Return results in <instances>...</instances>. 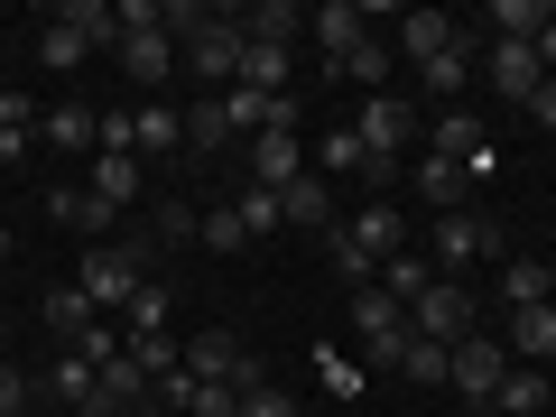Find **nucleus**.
I'll use <instances>...</instances> for the list:
<instances>
[{"instance_id":"7c9ffc66","label":"nucleus","mask_w":556,"mask_h":417,"mask_svg":"<svg viewBox=\"0 0 556 417\" xmlns=\"http://www.w3.org/2000/svg\"><path fill=\"white\" fill-rule=\"evenodd\" d=\"M399 380H417V390H445V343L408 334V353H399Z\"/></svg>"},{"instance_id":"20e7f679","label":"nucleus","mask_w":556,"mask_h":417,"mask_svg":"<svg viewBox=\"0 0 556 417\" xmlns=\"http://www.w3.org/2000/svg\"><path fill=\"white\" fill-rule=\"evenodd\" d=\"M241 47H251V38H241V20L204 10V28L186 38V75H195V84H214V93H232V84H241Z\"/></svg>"},{"instance_id":"5701e85b","label":"nucleus","mask_w":556,"mask_h":417,"mask_svg":"<svg viewBox=\"0 0 556 417\" xmlns=\"http://www.w3.org/2000/svg\"><path fill=\"white\" fill-rule=\"evenodd\" d=\"M130 149H139V159H177V149H186V112H167V102H139Z\"/></svg>"},{"instance_id":"423d86ee","label":"nucleus","mask_w":556,"mask_h":417,"mask_svg":"<svg viewBox=\"0 0 556 417\" xmlns=\"http://www.w3.org/2000/svg\"><path fill=\"white\" fill-rule=\"evenodd\" d=\"M343 130H353L362 149H371V159H408V139H417V112H408L399 93H362Z\"/></svg>"},{"instance_id":"412c9836","label":"nucleus","mask_w":556,"mask_h":417,"mask_svg":"<svg viewBox=\"0 0 556 417\" xmlns=\"http://www.w3.org/2000/svg\"><path fill=\"white\" fill-rule=\"evenodd\" d=\"M306 28H316L325 65H343V56H353L362 38H371V28H362V10H353V0H325V10H316V20H306Z\"/></svg>"},{"instance_id":"473e14b6","label":"nucleus","mask_w":556,"mask_h":417,"mask_svg":"<svg viewBox=\"0 0 556 417\" xmlns=\"http://www.w3.org/2000/svg\"><path fill=\"white\" fill-rule=\"evenodd\" d=\"M130 362H139L149 380H167V371H186V343H177V334H130Z\"/></svg>"},{"instance_id":"2eb2a0df","label":"nucleus","mask_w":556,"mask_h":417,"mask_svg":"<svg viewBox=\"0 0 556 417\" xmlns=\"http://www.w3.org/2000/svg\"><path fill=\"white\" fill-rule=\"evenodd\" d=\"M445 47H464V20H445V10H408V20H399V56L408 65L445 56Z\"/></svg>"},{"instance_id":"cd10ccee","label":"nucleus","mask_w":556,"mask_h":417,"mask_svg":"<svg viewBox=\"0 0 556 417\" xmlns=\"http://www.w3.org/2000/svg\"><path fill=\"white\" fill-rule=\"evenodd\" d=\"M241 38H251V28H241ZM241 84L288 93V47H278V38H251V47H241Z\"/></svg>"},{"instance_id":"c03bdc74","label":"nucleus","mask_w":556,"mask_h":417,"mask_svg":"<svg viewBox=\"0 0 556 417\" xmlns=\"http://www.w3.org/2000/svg\"><path fill=\"white\" fill-rule=\"evenodd\" d=\"M130 417H177V408H159V399H139V408H130Z\"/></svg>"},{"instance_id":"0eeeda50","label":"nucleus","mask_w":556,"mask_h":417,"mask_svg":"<svg viewBox=\"0 0 556 417\" xmlns=\"http://www.w3.org/2000/svg\"><path fill=\"white\" fill-rule=\"evenodd\" d=\"M427 149H437V159H455V167H464L473 186H482V177H501V149H492V130H482V121L464 112V102H455V112H437Z\"/></svg>"},{"instance_id":"b1692460","label":"nucleus","mask_w":556,"mask_h":417,"mask_svg":"<svg viewBox=\"0 0 556 417\" xmlns=\"http://www.w3.org/2000/svg\"><path fill=\"white\" fill-rule=\"evenodd\" d=\"M47 325H56V343H84V334H93V325H102V306L84 298L75 278H65V288H47Z\"/></svg>"},{"instance_id":"c9c22d12","label":"nucleus","mask_w":556,"mask_h":417,"mask_svg":"<svg viewBox=\"0 0 556 417\" xmlns=\"http://www.w3.org/2000/svg\"><path fill=\"white\" fill-rule=\"evenodd\" d=\"M167 316H177V306H167V288L149 278V288L130 298V334H167Z\"/></svg>"},{"instance_id":"a19ab883","label":"nucleus","mask_w":556,"mask_h":417,"mask_svg":"<svg viewBox=\"0 0 556 417\" xmlns=\"http://www.w3.org/2000/svg\"><path fill=\"white\" fill-rule=\"evenodd\" d=\"M28 399H38V390H28V380H20V371H10V362H0V417H20V408H28Z\"/></svg>"},{"instance_id":"aec40b11","label":"nucleus","mask_w":556,"mask_h":417,"mask_svg":"<svg viewBox=\"0 0 556 417\" xmlns=\"http://www.w3.org/2000/svg\"><path fill=\"white\" fill-rule=\"evenodd\" d=\"M408 186H417L427 204H437V214H464V195H473V177H464L455 159H437V149H427V159L408 167Z\"/></svg>"},{"instance_id":"4be33fe9","label":"nucleus","mask_w":556,"mask_h":417,"mask_svg":"<svg viewBox=\"0 0 556 417\" xmlns=\"http://www.w3.org/2000/svg\"><path fill=\"white\" fill-rule=\"evenodd\" d=\"M93 121H102V112H84V102H47V112H38V139L56 149V159H75V149H93Z\"/></svg>"},{"instance_id":"c756f323","label":"nucleus","mask_w":556,"mask_h":417,"mask_svg":"<svg viewBox=\"0 0 556 417\" xmlns=\"http://www.w3.org/2000/svg\"><path fill=\"white\" fill-rule=\"evenodd\" d=\"M427 278H437V269H427V260H417V251H399V260H380V288H390L399 306H417V298H427Z\"/></svg>"},{"instance_id":"f3484780","label":"nucleus","mask_w":556,"mask_h":417,"mask_svg":"<svg viewBox=\"0 0 556 417\" xmlns=\"http://www.w3.org/2000/svg\"><path fill=\"white\" fill-rule=\"evenodd\" d=\"M492 408H501V417H556V380L538 371V362H510V380H501Z\"/></svg>"},{"instance_id":"6ab92c4d","label":"nucleus","mask_w":556,"mask_h":417,"mask_svg":"<svg viewBox=\"0 0 556 417\" xmlns=\"http://www.w3.org/2000/svg\"><path fill=\"white\" fill-rule=\"evenodd\" d=\"M278 214L298 223V232H334V186L325 177H288L278 186Z\"/></svg>"},{"instance_id":"ea45409f","label":"nucleus","mask_w":556,"mask_h":417,"mask_svg":"<svg viewBox=\"0 0 556 417\" xmlns=\"http://www.w3.org/2000/svg\"><path fill=\"white\" fill-rule=\"evenodd\" d=\"M28 149H38V130H20V121H0V167H20Z\"/></svg>"},{"instance_id":"9b49d317","label":"nucleus","mask_w":556,"mask_h":417,"mask_svg":"<svg viewBox=\"0 0 556 417\" xmlns=\"http://www.w3.org/2000/svg\"><path fill=\"white\" fill-rule=\"evenodd\" d=\"M482 75H492V93H501V102H519V112H529V102H538V84H547V75H538V47H510V38H492Z\"/></svg>"},{"instance_id":"f8f14e48","label":"nucleus","mask_w":556,"mask_h":417,"mask_svg":"<svg viewBox=\"0 0 556 417\" xmlns=\"http://www.w3.org/2000/svg\"><path fill=\"white\" fill-rule=\"evenodd\" d=\"M501 353L510 362H556V298L547 306H510V316H501Z\"/></svg>"},{"instance_id":"a18cd8bd","label":"nucleus","mask_w":556,"mask_h":417,"mask_svg":"<svg viewBox=\"0 0 556 417\" xmlns=\"http://www.w3.org/2000/svg\"><path fill=\"white\" fill-rule=\"evenodd\" d=\"M0 260H10V223H0Z\"/></svg>"},{"instance_id":"49530a36","label":"nucleus","mask_w":556,"mask_h":417,"mask_svg":"<svg viewBox=\"0 0 556 417\" xmlns=\"http://www.w3.org/2000/svg\"><path fill=\"white\" fill-rule=\"evenodd\" d=\"M455 417H482V408H455Z\"/></svg>"},{"instance_id":"39448f33","label":"nucleus","mask_w":556,"mask_h":417,"mask_svg":"<svg viewBox=\"0 0 556 417\" xmlns=\"http://www.w3.org/2000/svg\"><path fill=\"white\" fill-rule=\"evenodd\" d=\"M408 334L445 343V353H455L464 334H482V325H473V288H464V278H427V298L408 306Z\"/></svg>"},{"instance_id":"a211bd4d","label":"nucleus","mask_w":556,"mask_h":417,"mask_svg":"<svg viewBox=\"0 0 556 417\" xmlns=\"http://www.w3.org/2000/svg\"><path fill=\"white\" fill-rule=\"evenodd\" d=\"M121 75H130V84H167V75H177V38H167V28L121 38Z\"/></svg>"},{"instance_id":"dca6fc26","label":"nucleus","mask_w":556,"mask_h":417,"mask_svg":"<svg viewBox=\"0 0 556 417\" xmlns=\"http://www.w3.org/2000/svg\"><path fill=\"white\" fill-rule=\"evenodd\" d=\"M139 177H149V167H139L130 149H93V167H84V186H93V195L112 204V214H130V195H139Z\"/></svg>"},{"instance_id":"1a4fd4ad","label":"nucleus","mask_w":556,"mask_h":417,"mask_svg":"<svg viewBox=\"0 0 556 417\" xmlns=\"http://www.w3.org/2000/svg\"><path fill=\"white\" fill-rule=\"evenodd\" d=\"M186 371H195V380H223V390H251V380H260V362H251V343H241V334L204 325V334L186 343Z\"/></svg>"},{"instance_id":"de8ad7c7","label":"nucleus","mask_w":556,"mask_h":417,"mask_svg":"<svg viewBox=\"0 0 556 417\" xmlns=\"http://www.w3.org/2000/svg\"><path fill=\"white\" fill-rule=\"evenodd\" d=\"M547 380H556V362H547Z\"/></svg>"},{"instance_id":"f704fd0d","label":"nucleus","mask_w":556,"mask_h":417,"mask_svg":"<svg viewBox=\"0 0 556 417\" xmlns=\"http://www.w3.org/2000/svg\"><path fill=\"white\" fill-rule=\"evenodd\" d=\"M195 241H204V251H251V232H241V214H232V204L195 214Z\"/></svg>"},{"instance_id":"393cba45","label":"nucleus","mask_w":556,"mask_h":417,"mask_svg":"<svg viewBox=\"0 0 556 417\" xmlns=\"http://www.w3.org/2000/svg\"><path fill=\"white\" fill-rule=\"evenodd\" d=\"M56 28H75L84 47H121V10H112V0H65Z\"/></svg>"},{"instance_id":"72a5a7b5","label":"nucleus","mask_w":556,"mask_h":417,"mask_svg":"<svg viewBox=\"0 0 556 417\" xmlns=\"http://www.w3.org/2000/svg\"><path fill=\"white\" fill-rule=\"evenodd\" d=\"M334 75H343V84H362V93H380V75H390V47H380V38H362L353 56L334 65Z\"/></svg>"},{"instance_id":"e433bc0d","label":"nucleus","mask_w":556,"mask_h":417,"mask_svg":"<svg viewBox=\"0 0 556 417\" xmlns=\"http://www.w3.org/2000/svg\"><path fill=\"white\" fill-rule=\"evenodd\" d=\"M241 28H251V38H278V47H288V38L306 28V10H288V0H269V10H251Z\"/></svg>"},{"instance_id":"a878e982","label":"nucleus","mask_w":556,"mask_h":417,"mask_svg":"<svg viewBox=\"0 0 556 417\" xmlns=\"http://www.w3.org/2000/svg\"><path fill=\"white\" fill-rule=\"evenodd\" d=\"M223 149H232V121H223V102L204 93L195 112H186V159H223Z\"/></svg>"},{"instance_id":"4c0bfd02","label":"nucleus","mask_w":556,"mask_h":417,"mask_svg":"<svg viewBox=\"0 0 556 417\" xmlns=\"http://www.w3.org/2000/svg\"><path fill=\"white\" fill-rule=\"evenodd\" d=\"M38 56L56 65V75H65V65H84V56H93V47H84L75 28H56V20H47V38H38Z\"/></svg>"},{"instance_id":"37998d69","label":"nucleus","mask_w":556,"mask_h":417,"mask_svg":"<svg viewBox=\"0 0 556 417\" xmlns=\"http://www.w3.org/2000/svg\"><path fill=\"white\" fill-rule=\"evenodd\" d=\"M538 75H547V84H556V20H547V28H538Z\"/></svg>"},{"instance_id":"7ed1b4c3","label":"nucleus","mask_w":556,"mask_h":417,"mask_svg":"<svg viewBox=\"0 0 556 417\" xmlns=\"http://www.w3.org/2000/svg\"><path fill=\"white\" fill-rule=\"evenodd\" d=\"M75 288L102 306V316H112V306L130 316V298L149 288V278H139V241H130V251H121V241H93V251H84V269H75Z\"/></svg>"},{"instance_id":"4468645a","label":"nucleus","mask_w":556,"mask_h":417,"mask_svg":"<svg viewBox=\"0 0 556 417\" xmlns=\"http://www.w3.org/2000/svg\"><path fill=\"white\" fill-rule=\"evenodd\" d=\"M214 102H223V121H232V139L241 130L260 139V130H278V121H298V102H288V93H260V84H232V93H214Z\"/></svg>"},{"instance_id":"f03ea898","label":"nucleus","mask_w":556,"mask_h":417,"mask_svg":"<svg viewBox=\"0 0 556 417\" xmlns=\"http://www.w3.org/2000/svg\"><path fill=\"white\" fill-rule=\"evenodd\" d=\"M501 380H510V353H501V334H464L455 353H445V390H455L464 408H492Z\"/></svg>"},{"instance_id":"58836bf2","label":"nucleus","mask_w":556,"mask_h":417,"mask_svg":"<svg viewBox=\"0 0 556 417\" xmlns=\"http://www.w3.org/2000/svg\"><path fill=\"white\" fill-rule=\"evenodd\" d=\"M241 417H298V408H288V399L269 390V380H251V390H241Z\"/></svg>"},{"instance_id":"6e6552de","label":"nucleus","mask_w":556,"mask_h":417,"mask_svg":"<svg viewBox=\"0 0 556 417\" xmlns=\"http://www.w3.org/2000/svg\"><path fill=\"white\" fill-rule=\"evenodd\" d=\"M353 334L371 343L380 371H399V353H408V306H399L390 288H353Z\"/></svg>"},{"instance_id":"9d476101","label":"nucleus","mask_w":556,"mask_h":417,"mask_svg":"<svg viewBox=\"0 0 556 417\" xmlns=\"http://www.w3.org/2000/svg\"><path fill=\"white\" fill-rule=\"evenodd\" d=\"M47 223H56V232H84V241H112V204L93 195V186H47Z\"/></svg>"},{"instance_id":"2f4dec72","label":"nucleus","mask_w":556,"mask_h":417,"mask_svg":"<svg viewBox=\"0 0 556 417\" xmlns=\"http://www.w3.org/2000/svg\"><path fill=\"white\" fill-rule=\"evenodd\" d=\"M232 214H241V232H251V241H269L278 223H288V214H278V186H241V204H232Z\"/></svg>"},{"instance_id":"ddd939ff","label":"nucleus","mask_w":556,"mask_h":417,"mask_svg":"<svg viewBox=\"0 0 556 417\" xmlns=\"http://www.w3.org/2000/svg\"><path fill=\"white\" fill-rule=\"evenodd\" d=\"M288 177H306V139H298V121H278V130L251 139V186H288Z\"/></svg>"},{"instance_id":"c85d7f7f","label":"nucleus","mask_w":556,"mask_h":417,"mask_svg":"<svg viewBox=\"0 0 556 417\" xmlns=\"http://www.w3.org/2000/svg\"><path fill=\"white\" fill-rule=\"evenodd\" d=\"M417 75H427V102H455V93H464V75H473V38L445 47V56H427Z\"/></svg>"},{"instance_id":"f257e3e1","label":"nucleus","mask_w":556,"mask_h":417,"mask_svg":"<svg viewBox=\"0 0 556 417\" xmlns=\"http://www.w3.org/2000/svg\"><path fill=\"white\" fill-rule=\"evenodd\" d=\"M473 260H501V223L473 214V204H464V214H437V232H427V269H437V278H464Z\"/></svg>"},{"instance_id":"bb28decb","label":"nucleus","mask_w":556,"mask_h":417,"mask_svg":"<svg viewBox=\"0 0 556 417\" xmlns=\"http://www.w3.org/2000/svg\"><path fill=\"white\" fill-rule=\"evenodd\" d=\"M547 298H556L547 260H501V306H547Z\"/></svg>"},{"instance_id":"79ce46f5","label":"nucleus","mask_w":556,"mask_h":417,"mask_svg":"<svg viewBox=\"0 0 556 417\" xmlns=\"http://www.w3.org/2000/svg\"><path fill=\"white\" fill-rule=\"evenodd\" d=\"M529 121H538V130L556 139V84H538V102H529Z\"/></svg>"}]
</instances>
